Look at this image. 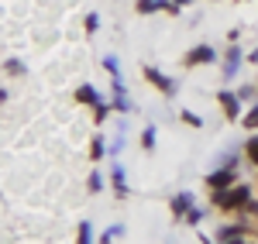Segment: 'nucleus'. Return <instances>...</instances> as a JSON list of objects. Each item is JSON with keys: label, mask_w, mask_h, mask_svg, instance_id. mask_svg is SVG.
<instances>
[{"label": "nucleus", "mask_w": 258, "mask_h": 244, "mask_svg": "<svg viewBox=\"0 0 258 244\" xmlns=\"http://www.w3.org/2000/svg\"><path fill=\"white\" fill-rule=\"evenodd\" d=\"M251 200L248 186H227V189H210V206L214 210H244Z\"/></svg>", "instance_id": "1"}, {"label": "nucleus", "mask_w": 258, "mask_h": 244, "mask_svg": "<svg viewBox=\"0 0 258 244\" xmlns=\"http://www.w3.org/2000/svg\"><path fill=\"white\" fill-rule=\"evenodd\" d=\"M145 79L152 83V86L159 90V93L165 97V100H172V97L179 93V83L172 79V76H165L162 69H155V65H145Z\"/></svg>", "instance_id": "2"}, {"label": "nucleus", "mask_w": 258, "mask_h": 244, "mask_svg": "<svg viewBox=\"0 0 258 244\" xmlns=\"http://www.w3.org/2000/svg\"><path fill=\"white\" fill-rule=\"evenodd\" d=\"M241 65H244V52L238 48V41H231L227 45V52H224V65H220V76L224 79H234L241 72Z\"/></svg>", "instance_id": "3"}, {"label": "nucleus", "mask_w": 258, "mask_h": 244, "mask_svg": "<svg viewBox=\"0 0 258 244\" xmlns=\"http://www.w3.org/2000/svg\"><path fill=\"white\" fill-rule=\"evenodd\" d=\"M210 62H217V48L214 45H193L186 55H182V65H210Z\"/></svg>", "instance_id": "4"}, {"label": "nucleus", "mask_w": 258, "mask_h": 244, "mask_svg": "<svg viewBox=\"0 0 258 244\" xmlns=\"http://www.w3.org/2000/svg\"><path fill=\"white\" fill-rule=\"evenodd\" d=\"M110 189H114L117 200H127V196H131V189H127V172H124V165H120L117 158L110 162Z\"/></svg>", "instance_id": "5"}, {"label": "nucleus", "mask_w": 258, "mask_h": 244, "mask_svg": "<svg viewBox=\"0 0 258 244\" xmlns=\"http://www.w3.org/2000/svg\"><path fill=\"white\" fill-rule=\"evenodd\" d=\"M217 103H220V110H224V117H227V121H241V107H244V103L238 100V93L220 90V93H217Z\"/></svg>", "instance_id": "6"}, {"label": "nucleus", "mask_w": 258, "mask_h": 244, "mask_svg": "<svg viewBox=\"0 0 258 244\" xmlns=\"http://www.w3.org/2000/svg\"><path fill=\"white\" fill-rule=\"evenodd\" d=\"M248 220H234V224H220L217 227V244L224 241H238V237H248Z\"/></svg>", "instance_id": "7"}, {"label": "nucleus", "mask_w": 258, "mask_h": 244, "mask_svg": "<svg viewBox=\"0 0 258 244\" xmlns=\"http://www.w3.org/2000/svg\"><path fill=\"white\" fill-rule=\"evenodd\" d=\"M234 176H238V169H234V165L214 169V172L207 176V186H210V189H227V186H234Z\"/></svg>", "instance_id": "8"}, {"label": "nucleus", "mask_w": 258, "mask_h": 244, "mask_svg": "<svg viewBox=\"0 0 258 244\" xmlns=\"http://www.w3.org/2000/svg\"><path fill=\"white\" fill-rule=\"evenodd\" d=\"M76 100H80L83 107H93V103H100L103 97H100V90L93 83H83V86H76Z\"/></svg>", "instance_id": "9"}, {"label": "nucleus", "mask_w": 258, "mask_h": 244, "mask_svg": "<svg viewBox=\"0 0 258 244\" xmlns=\"http://www.w3.org/2000/svg\"><path fill=\"white\" fill-rule=\"evenodd\" d=\"M193 206V193H176L172 196V213H176V220H182V213Z\"/></svg>", "instance_id": "10"}, {"label": "nucleus", "mask_w": 258, "mask_h": 244, "mask_svg": "<svg viewBox=\"0 0 258 244\" xmlns=\"http://www.w3.org/2000/svg\"><path fill=\"white\" fill-rule=\"evenodd\" d=\"M103 155H107V138H103V134H93V138H90V158L100 162Z\"/></svg>", "instance_id": "11"}, {"label": "nucleus", "mask_w": 258, "mask_h": 244, "mask_svg": "<svg viewBox=\"0 0 258 244\" xmlns=\"http://www.w3.org/2000/svg\"><path fill=\"white\" fill-rule=\"evenodd\" d=\"M110 110H114V114H131V110H135V103H131L127 93H120V97H110Z\"/></svg>", "instance_id": "12"}, {"label": "nucleus", "mask_w": 258, "mask_h": 244, "mask_svg": "<svg viewBox=\"0 0 258 244\" xmlns=\"http://www.w3.org/2000/svg\"><path fill=\"white\" fill-rule=\"evenodd\" d=\"M155 144H159V131H155V124H148V127L141 131V148H145V151H155Z\"/></svg>", "instance_id": "13"}, {"label": "nucleus", "mask_w": 258, "mask_h": 244, "mask_svg": "<svg viewBox=\"0 0 258 244\" xmlns=\"http://www.w3.org/2000/svg\"><path fill=\"white\" fill-rule=\"evenodd\" d=\"M124 234H127V227L114 224V227H107V230L100 234V244H110V241H117V237H124Z\"/></svg>", "instance_id": "14"}, {"label": "nucleus", "mask_w": 258, "mask_h": 244, "mask_svg": "<svg viewBox=\"0 0 258 244\" xmlns=\"http://www.w3.org/2000/svg\"><path fill=\"white\" fill-rule=\"evenodd\" d=\"M135 11H138V14H159V11H162V0H138V4H135Z\"/></svg>", "instance_id": "15"}, {"label": "nucleus", "mask_w": 258, "mask_h": 244, "mask_svg": "<svg viewBox=\"0 0 258 244\" xmlns=\"http://www.w3.org/2000/svg\"><path fill=\"white\" fill-rule=\"evenodd\" d=\"M4 72H7V76H24L28 65H24L21 59H7V62H4Z\"/></svg>", "instance_id": "16"}, {"label": "nucleus", "mask_w": 258, "mask_h": 244, "mask_svg": "<svg viewBox=\"0 0 258 244\" xmlns=\"http://www.w3.org/2000/svg\"><path fill=\"white\" fill-rule=\"evenodd\" d=\"M110 114H114V110H110V103H107V100L93 103V121H97V124H103L107 117H110Z\"/></svg>", "instance_id": "17"}, {"label": "nucleus", "mask_w": 258, "mask_h": 244, "mask_svg": "<svg viewBox=\"0 0 258 244\" xmlns=\"http://www.w3.org/2000/svg\"><path fill=\"white\" fill-rule=\"evenodd\" d=\"M200 220H203V210H200L197 203L189 206L186 213H182V224H189V227H200Z\"/></svg>", "instance_id": "18"}, {"label": "nucleus", "mask_w": 258, "mask_h": 244, "mask_svg": "<svg viewBox=\"0 0 258 244\" xmlns=\"http://www.w3.org/2000/svg\"><path fill=\"white\" fill-rule=\"evenodd\" d=\"M86 189H90V193H103V176H100V169H93V172H90Z\"/></svg>", "instance_id": "19"}, {"label": "nucleus", "mask_w": 258, "mask_h": 244, "mask_svg": "<svg viewBox=\"0 0 258 244\" xmlns=\"http://www.w3.org/2000/svg\"><path fill=\"white\" fill-rule=\"evenodd\" d=\"M244 155H248V162H251V165H258V134L244 141Z\"/></svg>", "instance_id": "20"}, {"label": "nucleus", "mask_w": 258, "mask_h": 244, "mask_svg": "<svg viewBox=\"0 0 258 244\" xmlns=\"http://www.w3.org/2000/svg\"><path fill=\"white\" fill-rule=\"evenodd\" d=\"M100 65H103L110 76H120V62H117V55H103V59H100Z\"/></svg>", "instance_id": "21"}, {"label": "nucleus", "mask_w": 258, "mask_h": 244, "mask_svg": "<svg viewBox=\"0 0 258 244\" xmlns=\"http://www.w3.org/2000/svg\"><path fill=\"white\" fill-rule=\"evenodd\" d=\"M179 121L189 124V127H203V117H200V114H193V110H179Z\"/></svg>", "instance_id": "22"}, {"label": "nucleus", "mask_w": 258, "mask_h": 244, "mask_svg": "<svg viewBox=\"0 0 258 244\" xmlns=\"http://www.w3.org/2000/svg\"><path fill=\"white\" fill-rule=\"evenodd\" d=\"M255 97H258V86H241V90H238V100L241 103H255Z\"/></svg>", "instance_id": "23"}, {"label": "nucleus", "mask_w": 258, "mask_h": 244, "mask_svg": "<svg viewBox=\"0 0 258 244\" xmlns=\"http://www.w3.org/2000/svg\"><path fill=\"white\" fill-rule=\"evenodd\" d=\"M241 121H244V127H258V100L248 107V114H244Z\"/></svg>", "instance_id": "24"}, {"label": "nucleus", "mask_w": 258, "mask_h": 244, "mask_svg": "<svg viewBox=\"0 0 258 244\" xmlns=\"http://www.w3.org/2000/svg\"><path fill=\"white\" fill-rule=\"evenodd\" d=\"M80 244H93V224H90V220L80 224Z\"/></svg>", "instance_id": "25"}, {"label": "nucleus", "mask_w": 258, "mask_h": 244, "mask_svg": "<svg viewBox=\"0 0 258 244\" xmlns=\"http://www.w3.org/2000/svg\"><path fill=\"white\" fill-rule=\"evenodd\" d=\"M124 144H127V141H124V134H117V138H114V141L107 144V151H110V158H117L120 151H124Z\"/></svg>", "instance_id": "26"}, {"label": "nucleus", "mask_w": 258, "mask_h": 244, "mask_svg": "<svg viewBox=\"0 0 258 244\" xmlns=\"http://www.w3.org/2000/svg\"><path fill=\"white\" fill-rule=\"evenodd\" d=\"M100 31V14H86V35H97Z\"/></svg>", "instance_id": "27"}, {"label": "nucleus", "mask_w": 258, "mask_h": 244, "mask_svg": "<svg viewBox=\"0 0 258 244\" xmlns=\"http://www.w3.org/2000/svg\"><path fill=\"white\" fill-rule=\"evenodd\" d=\"M162 11H165V14H172V18H176V14H182V7H179L176 0H162Z\"/></svg>", "instance_id": "28"}, {"label": "nucleus", "mask_w": 258, "mask_h": 244, "mask_svg": "<svg viewBox=\"0 0 258 244\" xmlns=\"http://www.w3.org/2000/svg\"><path fill=\"white\" fill-rule=\"evenodd\" d=\"M0 103H7V90L4 86H0Z\"/></svg>", "instance_id": "29"}, {"label": "nucleus", "mask_w": 258, "mask_h": 244, "mask_svg": "<svg viewBox=\"0 0 258 244\" xmlns=\"http://www.w3.org/2000/svg\"><path fill=\"white\" fill-rule=\"evenodd\" d=\"M176 4H179V7H186V4H193V0H176Z\"/></svg>", "instance_id": "30"}, {"label": "nucleus", "mask_w": 258, "mask_h": 244, "mask_svg": "<svg viewBox=\"0 0 258 244\" xmlns=\"http://www.w3.org/2000/svg\"><path fill=\"white\" fill-rule=\"evenodd\" d=\"M244 244H248V241H244Z\"/></svg>", "instance_id": "31"}]
</instances>
